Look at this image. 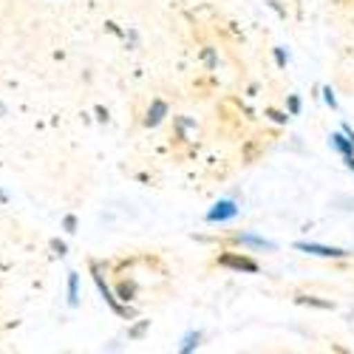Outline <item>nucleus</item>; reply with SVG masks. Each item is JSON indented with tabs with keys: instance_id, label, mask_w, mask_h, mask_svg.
Returning a JSON list of instances; mask_svg holds the SVG:
<instances>
[{
	"instance_id": "obj_1",
	"label": "nucleus",
	"mask_w": 354,
	"mask_h": 354,
	"mask_svg": "<svg viewBox=\"0 0 354 354\" xmlns=\"http://www.w3.org/2000/svg\"><path fill=\"white\" fill-rule=\"evenodd\" d=\"M295 250L304 252V255H315V258H351V250L343 247H329V244H315V241H298Z\"/></svg>"
},
{
	"instance_id": "obj_2",
	"label": "nucleus",
	"mask_w": 354,
	"mask_h": 354,
	"mask_svg": "<svg viewBox=\"0 0 354 354\" xmlns=\"http://www.w3.org/2000/svg\"><path fill=\"white\" fill-rule=\"evenodd\" d=\"M241 210H239V204H235L232 198H221V201H216L213 207L207 210V224H221V221H230V218H235Z\"/></svg>"
},
{
	"instance_id": "obj_3",
	"label": "nucleus",
	"mask_w": 354,
	"mask_h": 354,
	"mask_svg": "<svg viewBox=\"0 0 354 354\" xmlns=\"http://www.w3.org/2000/svg\"><path fill=\"white\" fill-rule=\"evenodd\" d=\"M218 263H221V267L235 270V272H250V275H255V272H258V263H255V261H250V258H244V255H221V258H218Z\"/></svg>"
},
{
	"instance_id": "obj_4",
	"label": "nucleus",
	"mask_w": 354,
	"mask_h": 354,
	"mask_svg": "<svg viewBox=\"0 0 354 354\" xmlns=\"http://www.w3.org/2000/svg\"><path fill=\"white\" fill-rule=\"evenodd\" d=\"M94 283H97V289H100V295H102V298L108 301V306H111V309H113L116 315H122V317H128V315H131V309H128V306H122L120 301H116V298H113V292L108 289V283L102 281V275L97 272V267H94Z\"/></svg>"
},
{
	"instance_id": "obj_5",
	"label": "nucleus",
	"mask_w": 354,
	"mask_h": 354,
	"mask_svg": "<svg viewBox=\"0 0 354 354\" xmlns=\"http://www.w3.org/2000/svg\"><path fill=\"white\" fill-rule=\"evenodd\" d=\"M329 147H332V151H337V153H340L343 159L354 153V145H351V139H348V136H346L343 131H340V133H332V136H329Z\"/></svg>"
},
{
	"instance_id": "obj_6",
	"label": "nucleus",
	"mask_w": 354,
	"mask_h": 354,
	"mask_svg": "<svg viewBox=\"0 0 354 354\" xmlns=\"http://www.w3.org/2000/svg\"><path fill=\"white\" fill-rule=\"evenodd\" d=\"M167 116V102H162V100H156L153 105H151V111H147V120H145V125L147 128H156L162 120Z\"/></svg>"
},
{
	"instance_id": "obj_7",
	"label": "nucleus",
	"mask_w": 354,
	"mask_h": 354,
	"mask_svg": "<svg viewBox=\"0 0 354 354\" xmlns=\"http://www.w3.org/2000/svg\"><path fill=\"white\" fill-rule=\"evenodd\" d=\"M239 244H244V247H255V250H275V244L272 241H267V239H258V235H250V232H241L239 239H235Z\"/></svg>"
},
{
	"instance_id": "obj_8",
	"label": "nucleus",
	"mask_w": 354,
	"mask_h": 354,
	"mask_svg": "<svg viewBox=\"0 0 354 354\" xmlns=\"http://www.w3.org/2000/svg\"><path fill=\"white\" fill-rule=\"evenodd\" d=\"M77 304H80V275L68 272V306H77Z\"/></svg>"
},
{
	"instance_id": "obj_9",
	"label": "nucleus",
	"mask_w": 354,
	"mask_h": 354,
	"mask_svg": "<svg viewBox=\"0 0 354 354\" xmlns=\"http://www.w3.org/2000/svg\"><path fill=\"white\" fill-rule=\"evenodd\" d=\"M198 346H201V332H190V335H185L179 351H182V354H190V351H196Z\"/></svg>"
},
{
	"instance_id": "obj_10",
	"label": "nucleus",
	"mask_w": 354,
	"mask_h": 354,
	"mask_svg": "<svg viewBox=\"0 0 354 354\" xmlns=\"http://www.w3.org/2000/svg\"><path fill=\"white\" fill-rule=\"evenodd\" d=\"M323 100H326V105H329L332 111L337 108V97H335V91H332V88H329V85H326V88H323Z\"/></svg>"
},
{
	"instance_id": "obj_11",
	"label": "nucleus",
	"mask_w": 354,
	"mask_h": 354,
	"mask_svg": "<svg viewBox=\"0 0 354 354\" xmlns=\"http://www.w3.org/2000/svg\"><path fill=\"white\" fill-rule=\"evenodd\" d=\"M286 105H289V113H292V116H298V113H301V97H295V94H292Z\"/></svg>"
},
{
	"instance_id": "obj_12",
	"label": "nucleus",
	"mask_w": 354,
	"mask_h": 354,
	"mask_svg": "<svg viewBox=\"0 0 354 354\" xmlns=\"http://www.w3.org/2000/svg\"><path fill=\"white\" fill-rule=\"evenodd\" d=\"M63 227H66V232H77V218L74 216H66L63 218Z\"/></svg>"
},
{
	"instance_id": "obj_13",
	"label": "nucleus",
	"mask_w": 354,
	"mask_h": 354,
	"mask_svg": "<svg viewBox=\"0 0 354 354\" xmlns=\"http://www.w3.org/2000/svg\"><path fill=\"white\" fill-rule=\"evenodd\" d=\"M145 329H147V320H142L139 326H133V329H131V337H142V335H145Z\"/></svg>"
},
{
	"instance_id": "obj_14",
	"label": "nucleus",
	"mask_w": 354,
	"mask_h": 354,
	"mask_svg": "<svg viewBox=\"0 0 354 354\" xmlns=\"http://www.w3.org/2000/svg\"><path fill=\"white\" fill-rule=\"evenodd\" d=\"M275 60H278V66H286V60H289V54H286L283 48H275Z\"/></svg>"
},
{
	"instance_id": "obj_15",
	"label": "nucleus",
	"mask_w": 354,
	"mask_h": 354,
	"mask_svg": "<svg viewBox=\"0 0 354 354\" xmlns=\"http://www.w3.org/2000/svg\"><path fill=\"white\" fill-rule=\"evenodd\" d=\"M301 304H312V306H323V309L332 306V304H326V301H315V298H301Z\"/></svg>"
},
{
	"instance_id": "obj_16",
	"label": "nucleus",
	"mask_w": 354,
	"mask_h": 354,
	"mask_svg": "<svg viewBox=\"0 0 354 354\" xmlns=\"http://www.w3.org/2000/svg\"><path fill=\"white\" fill-rule=\"evenodd\" d=\"M267 116H272V120H275V122H286V120H289V116H286V113H278V111H267Z\"/></svg>"
},
{
	"instance_id": "obj_17",
	"label": "nucleus",
	"mask_w": 354,
	"mask_h": 354,
	"mask_svg": "<svg viewBox=\"0 0 354 354\" xmlns=\"http://www.w3.org/2000/svg\"><path fill=\"white\" fill-rule=\"evenodd\" d=\"M51 247H54V250H57V252H60V255H66V244H60V241H54V244H51Z\"/></svg>"
},
{
	"instance_id": "obj_18",
	"label": "nucleus",
	"mask_w": 354,
	"mask_h": 354,
	"mask_svg": "<svg viewBox=\"0 0 354 354\" xmlns=\"http://www.w3.org/2000/svg\"><path fill=\"white\" fill-rule=\"evenodd\" d=\"M343 133H346V136H348V139H351V145H354V131H351V128H348V125H343Z\"/></svg>"
},
{
	"instance_id": "obj_19",
	"label": "nucleus",
	"mask_w": 354,
	"mask_h": 354,
	"mask_svg": "<svg viewBox=\"0 0 354 354\" xmlns=\"http://www.w3.org/2000/svg\"><path fill=\"white\" fill-rule=\"evenodd\" d=\"M346 167L354 173V153H351V156H346Z\"/></svg>"
},
{
	"instance_id": "obj_20",
	"label": "nucleus",
	"mask_w": 354,
	"mask_h": 354,
	"mask_svg": "<svg viewBox=\"0 0 354 354\" xmlns=\"http://www.w3.org/2000/svg\"><path fill=\"white\" fill-rule=\"evenodd\" d=\"M207 63H210V68H216V54L213 51H207Z\"/></svg>"
},
{
	"instance_id": "obj_21",
	"label": "nucleus",
	"mask_w": 354,
	"mask_h": 354,
	"mask_svg": "<svg viewBox=\"0 0 354 354\" xmlns=\"http://www.w3.org/2000/svg\"><path fill=\"white\" fill-rule=\"evenodd\" d=\"M3 113H6V108H3V105H0V116H3Z\"/></svg>"
}]
</instances>
